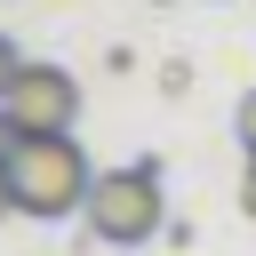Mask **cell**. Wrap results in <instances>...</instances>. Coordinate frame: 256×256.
<instances>
[{
	"label": "cell",
	"instance_id": "obj_1",
	"mask_svg": "<svg viewBox=\"0 0 256 256\" xmlns=\"http://www.w3.org/2000/svg\"><path fill=\"white\" fill-rule=\"evenodd\" d=\"M8 192H16V216H80L88 192H96V168L80 152V136H24L16 160H8Z\"/></svg>",
	"mask_w": 256,
	"mask_h": 256
},
{
	"label": "cell",
	"instance_id": "obj_2",
	"mask_svg": "<svg viewBox=\"0 0 256 256\" xmlns=\"http://www.w3.org/2000/svg\"><path fill=\"white\" fill-rule=\"evenodd\" d=\"M80 216H88V232H96L104 248H144L152 232H168V208H160V160L104 168Z\"/></svg>",
	"mask_w": 256,
	"mask_h": 256
},
{
	"label": "cell",
	"instance_id": "obj_3",
	"mask_svg": "<svg viewBox=\"0 0 256 256\" xmlns=\"http://www.w3.org/2000/svg\"><path fill=\"white\" fill-rule=\"evenodd\" d=\"M0 112H8L24 136H72V120H80V80H72L64 64H24L16 88L0 96Z\"/></svg>",
	"mask_w": 256,
	"mask_h": 256
},
{
	"label": "cell",
	"instance_id": "obj_4",
	"mask_svg": "<svg viewBox=\"0 0 256 256\" xmlns=\"http://www.w3.org/2000/svg\"><path fill=\"white\" fill-rule=\"evenodd\" d=\"M232 128H240V144H248V160H256V88L240 96V112H232Z\"/></svg>",
	"mask_w": 256,
	"mask_h": 256
},
{
	"label": "cell",
	"instance_id": "obj_5",
	"mask_svg": "<svg viewBox=\"0 0 256 256\" xmlns=\"http://www.w3.org/2000/svg\"><path fill=\"white\" fill-rule=\"evenodd\" d=\"M16 72H24V48H16V40H8V32H0V96H8V88H16Z\"/></svg>",
	"mask_w": 256,
	"mask_h": 256
},
{
	"label": "cell",
	"instance_id": "obj_6",
	"mask_svg": "<svg viewBox=\"0 0 256 256\" xmlns=\"http://www.w3.org/2000/svg\"><path fill=\"white\" fill-rule=\"evenodd\" d=\"M240 216H256V160H248V176H240Z\"/></svg>",
	"mask_w": 256,
	"mask_h": 256
},
{
	"label": "cell",
	"instance_id": "obj_7",
	"mask_svg": "<svg viewBox=\"0 0 256 256\" xmlns=\"http://www.w3.org/2000/svg\"><path fill=\"white\" fill-rule=\"evenodd\" d=\"M0 216H16V192H8V168H0Z\"/></svg>",
	"mask_w": 256,
	"mask_h": 256
},
{
	"label": "cell",
	"instance_id": "obj_8",
	"mask_svg": "<svg viewBox=\"0 0 256 256\" xmlns=\"http://www.w3.org/2000/svg\"><path fill=\"white\" fill-rule=\"evenodd\" d=\"M160 8H168V0H160Z\"/></svg>",
	"mask_w": 256,
	"mask_h": 256
}]
</instances>
